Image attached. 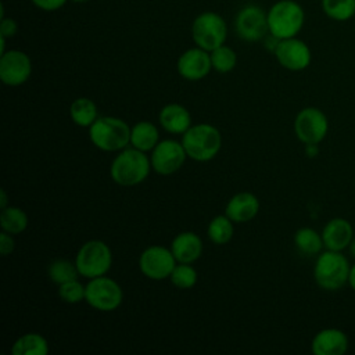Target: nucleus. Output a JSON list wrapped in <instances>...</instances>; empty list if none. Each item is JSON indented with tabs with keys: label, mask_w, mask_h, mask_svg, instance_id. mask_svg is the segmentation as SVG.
I'll list each match as a JSON object with an SVG mask.
<instances>
[{
	"label": "nucleus",
	"mask_w": 355,
	"mask_h": 355,
	"mask_svg": "<svg viewBox=\"0 0 355 355\" xmlns=\"http://www.w3.org/2000/svg\"><path fill=\"white\" fill-rule=\"evenodd\" d=\"M294 244H295L297 250L306 257L320 254L322 248L324 247L322 234H319L312 227L298 229L294 234Z\"/></svg>",
	"instance_id": "obj_24"
},
{
	"label": "nucleus",
	"mask_w": 355,
	"mask_h": 355,
	"mask_svg": "<svg viewBox=\"0 0 355 355\" xmlns=\"http://www.w3.org/2000/svg\"><path fill=\"white\" fill-rule=\"evenodd\" d=\"M191 37L196 46L212 51L225 44L227 37V25L222 15L214 11L198 14L191 25Z\"/></svg>",
	"instance_id": "obj_7"
},
{
	"label": "nucleus",
	"mask_w": 355,
	"mask_h": 355,
	"mask_svg": "<svg viewBox=\"0 0 355 355\" xmlns=\"http://www.w3.org/2000/svg\"><path fill=\"white\" fill-rule=\"evenodd\" d=\"M31 3L43 11H57L65 6L67 0H31Z\"/></svg>",
	"instance_id": "obj_32"
},
{
	"label": "nucleus",
	"mask_w": 355,
	"mask_h": 355,
	"mask_svg": "<svg viewBox=\"0 0 355 355\" xmlns=\"http://www.w3.org/2000/svg\"><path fill=\"white\" fill-rule=\"evenodd\" d=\"M349 262L341 251L326 250L316 258L313 277L316 284L326 291H336L348 283Z\"/></svg>",
	"instance_id": "obj_3"
},
{
	"label": "nucleus",
	"mask_w": 355,
	"mask_h": 355,
	"mask_svg": "<svg viewBox=\"0 0 355 355\" xmlns=\"http://www.w3.org/2000/svg\"><path fill=\"white\" fill-rule=\"evenodd\" d=\"M171 251L178 262L193 263L202 254V241L194 232H182L172 240Z\"/></svg>",
	"instance_id": "obj_19"
},
{
	"label": "nucleus",
	"mask_w": 355,
	"mask_h": 355,
	"mask_svg": "<svg viewBox=\"0 0 355 355\" xmlns=\"http://www.w3.org/2000/svg\"><path fill=\"white\" fill-rule=\"evenodd\" d=\"M348 284L349 287L355 291V263L349 269V277H348Z\"/></svg>",
	"instance_id": "obj_36"
},
{
	"label": "nucleus",
	"mask_w": 355,
	"mask_h": 355,
	"mask_svg": "<svg viewBox=\"0 0 355 355\" xmlns=\"http://www.w3.org/2000/svg\"><path fill=\"white\" fill-rule=\"evenodd\" d=\"M71 1H75V3H85V1H89V0H71Z\"/></svg>",
	"instance_id": "obj_39"
},
{
	"label": "nucleus",
	"mask_w": 355,
	"mask_h": 355,
	"mask_svg": "<svg viewBox=\"0 0 355 355\" xmlns=\"http://www.w3.org/2000/svg\"><path fill=\"white\" fill-rule=\"evenodd\" d=\"M352 237H354L352 225L344 218L330 219L322 230L324 248L331 251H343L348 248Z\"/></svg>",
	"instance_id": "obj_17"
},
{
	"label": "nucleus",
	"mask_w": 355,
	"mask_h": 355,
	"mask_svg": "<svg viewBox=\"0 0 355 355\" xmlns=\"http://www.w3.org/2000/svg\"><path fill=\"white\" fill-rule=\"evenodd\" d=\"M311 349L315 355H343L348 349V337L340 329H322L312 338Z\"/></svg>",
	"instance_id": "obj_16"
},
{
	"label": "nucleus",
	"mask_w": 355,
	"mask_h": 355,
	"mask_svg": "<svg viewBox=\"0 0 355 355\" xmlns=\"http://www.w3.org/2000/svg\"><path fill=\"white\" fill-rule=\"evenodd\" d=\"M178 73L186 80H201L212 69L209 51L196 46L180 54L176 64Z\"/></svg>",
	"instance_id": "obj_15"
},
{
	"label": "nucleus",
	"mask_w": 355,
	"mask_h": 355,
	"mask_svg": "<svg viewBox=\"0 0 355 355\" xmlns=\"http://www.w3.org/2000/svg\"><path fill=\"white\" fill-rule=\"evenodd\" d=\"M319 153V148H318V144H305V154L308 157H316Z\"/></svg>",
	"instance_id": "obj_35"
},
{
	"label": "nucleus",
	"mask_w": 355,
	"mask_h": 355,
	"mask_svg": "<svg viewBox=\"0 0 355 355\" xmlns=\"http://www.w3.org/2000/svg\"><path fill=\"white\" fill-rule=\"evenodd\" d=\"M273 54L283 68L294 72L308 68L312 60L311 49L297 36L279 40Z\"/></svg>",
	"instance_id": "obj_14"
},
{
	"label": "nucleus",
	"mask_w": 355,
	"mask_h": 355,
	"mask_svg": "<svg viewBox=\"0 0 355 355\" xmlns=\"http://www.w3.org/2000/svg\"><path fill=\"white\" fill-rule=\"evenodd\" d=\"M0 226L1 230L15 236L28 227V215L25 214L24 209L18 207L8 205L1 209L0 212Z\"/></svg>",
	"instance_id": "obj_25"
},
{
	"label": "nucleus",
	"mask_w": 355,
	"mask_h": 355,
	"mask_svg": "<svg viewBox=\"0 0 355 355\" xmlns=\"http://www.w3.org/2000/svg\"><path fill=\"white\" fill-rule=\"evenodd\" d=\"M236 33L241 40L259 42L269 33L268 17L263 8L255 4L244 6L234 19Z\"/></svg>",
	"instance_id": "obj_11"
},
{
	"label": "nucleus",
	"mask_w": 355,
	"mask_h": 355,
	"mask_svg": "<svg viewBox=\"0 0 355 355\" xmlns=\"http://www.w3.org/2000/svg\"><path fill=\"white\" fill-rule=\"evenodd\" d=\"M58 295L67 304H78L86 298V286L78 282V279L69 280L58 286Z\"/></svg>",
	"instance_id": "obj_31"
},
{
	"label": "nucleus",
	"mask_w": 355,
	"mask_h": 355,
	"mask_svg": "<svg viewBox=\"0 0 355 355\" xmlns=\"http://www.w3.org/2000/svg\"><path fill=\"white\" fill-rule=\"evenodd\" d=\"M209 54H211L212 69H215L219 73L230 72L237 64L236 51L226 44H222L214 49L212 51H209Z\"/></svg>",
	"instance_id": "obj_29"
},
{
	"label": "nucleus",
	"mask_w": 355,
	"mask_h": 355,
	"mask_svg": "<svg viewBox=\"0 0 355 355\" xmlns=\"http://www.w3.org/2000/svg\"><path fill=\"white\" fill-rule=\"evenodd\" d=\"M182 144L189 158L207 162L214 159L222 147V135L214 125H191L182 135Z\"/></svg>",
	"instance_id": "obj_2"
},
{
	"label": "nucleus",
	"mask_w": 355,
	"mask_h": 355,
	"mask_svg": "<svg viewBox=\"0 0 355 355\" xmlns=\"http://www.w3.org/2000/svg\"><path fill=\"white\" fill-rule=\"evenodd\" d=\"M32 73V61L22 50H8L0 55V80L7 86L25 83Z\"/></svg>",
	"instance_id": "obj_13"
},
{
	"label": "nucleus",
	"mask_w": 355,
	"mask_h": 355,
	"mask_svg": "<svg viewBox=\"0 0 355 355\" xmlns=\"http://www.w3.org/2000/svg\"><path fill=\"white\" fill-rule=\"evenodd\" d=\"M6 207H8L7 193H6V190H4V189H1V190H0V208L3 209V208H6Z\"/></svg>",
	"instance_id": "obj_37"
},
{
	"label": "nucleus",
	"mask_w": 355,
	"mask_h": 355,
	"mask_svg": "<svg viewBox=\"0 0 355 355\" xmlns=\"http://www.w3.org/2000/svg\"><path fill=\"white\" fill-rule=\"evenodd\" d=\"M233 220L225 214V215H218L211 222L208 223L207 227V234L209 240L218 245H223L229 243L233 237L234 227H233Z\"/></svg>",
	"instance_id": "obj_26"
},
{
	"label": "nucleus",
	"mask_w": 355,
	"mask_h": 355,
	"mask_svg": "<svg viewBox=\"0 0 355 355\" xmlns=\"http://www.w3.org/2000/svg\"><path fill=\"white\" fill-rule=\"evenodd\" d=\"M85 301L97 311L110 312L119 308L123 301V291L114 279L103 275L89 279Z\"/></svg>",
	"instance_id": "obj_8"
},
{
	"label": "nucleus",
	"mask_w": 355,
	"mask_h": 355,
	"mask_svg": "<svg viewBox=\"0 0 355 355\" xmlns=\"http://www.w3.org/2000/svg\"><path fill=\"white\" fill-rule=\"evenodd\" d=\"M322 10L330 19L344 22L355 15V0H322Z\"/></svg>",
	"instance_id": "obj_27"
},
{
	"label": "nucleus",
	"mask_w": 355,
	"mask_h": 355,
	"mask_svg": "<svg viewBox=\"0 0 355 355\" xmlns=\"http://www.w3.org/2000/svg\"><path fill=\"white\" fill-rule=\"evenodd\" d=\"M329 121L316 107L302 108L294 119V133L304 144H319L327 135Z\"/></svg>",
	"instance_id": "obj_9"
},
{
	"label": "nucleus",
	"mask_w": 355,
	"mask_h": 355,
	"mask_svg": "<svg viewBox=\"0 0 355 355\" xmlns=\"http://www.w3.org/2000/svg\"><path fill=\"white\" fill-rule=\"evenodd\" d=\"M69 115L75 125L80 128H90L98 118L97 105L89 97H79L72 101L69 107Z\"/></svg>",
	"instance_id": "obj_23"
},
{
	"label": "nucleus",
	"mask_w": 355,
	"mask_h": 355,
	"mask_svg": "<svg viewBox=\"0 0 355 355\" xmlns=\"http://www.w3.org/2000/svg\"><path fill=\"white\" fill-rule=\"evenodd\" d=\"M12 355H47L49 343L39 333H26L15 340L11 347Z\"/></svg>",
	"instance_id": "obj_22"
},
{
	"label": "nucleus",
	"mask_w": 355,
	"mask_h": 355,
	"mask_svg": "<svg viewBox=\"0 0 355 355\" xmlns=\"http://www.w3.org/2000/svg\"><path fill=\"white\" fill-rule=\"evenodd\" d=\"M259 212V200L255 194L241 191L234 194L226 204L225 214L234 223H244L257 216Z\"/></svg>",
	"instance_id": "obj_18"
},
{
	"label": "nucleus",
	"mask_w": 355,
	"mask_h": 355,
	"mask_svg": "<svg viewBox=\"0 0 355 355\" xmlns=\"http://www.w3.org/2000/svg\"><path fill=\"white\" fill-rule=\"evenodd\" d=\"M89 139L103 151H121L130 144V128L121 118L98 116L89 128Z\"/></svg>",
	"instance_id": "obj_5"
},
{
	"label": "nucleus",
	"mask_w": 355,
	"mask_h": 355,
	"mask_svg": "<svg viewBox=\"0 0 355 355\" xmlns=\"http://www.w3.org/2000/svg\"><path fill=\"white\" fill-rule=\"evenodd\" d=\"M75 265L80 276L93 279L105 275L112 265L111 248L101 240H89L82 244Z\"/></svg>",
	"instance_id": "obj_6"
},
{
	"label": "nucleus",
	"mask_w": 355,
	"mask_h": 355,
	"mask_svg": "<svg viewBox=\"0 0 355 355\" xmlns=\"http://www.w3.org/2000/svg\"><path fill=\"white\" fill-rule=\"evenodd\" d=\"M151 169V161L146 153L132 147L118 153L111 162L110 175L116 184L130 187L144 182Z\"/></svg>",
	"instance_id": "obj_1"
},
{
	"label": "nucleus",
	"mask_w": 355,
	"mask_h": 355,
	"mask_svg": "<svg viewBox=\"0 0 355 355\" xmlns=\"http://www.w3.org/2000/svg\"><path fill=\"white\" fill-rule=\"evenodd\" d=\"M348 250H349L351 255L355 258V237H352V240H351V243L348 245Z\"/></svg>",
	"instance_id": "obj_38"
},
{
	"label": "nucleus",
	"mask_w": 355,
	"mask_h": 355,
	"mask_svg": "<svg viewBox=\"0 0 355 355\" xmlns=\"http://www.w3.org/2000/svg\"><path fill=\"white\" fill-rule=\"evenodd\" d=\"M158 119L161 126L172 135H183L191 126V115L189 110L178 103L164 105Z\"/></svg>",
	"instance_id": "obj_20"
},
{
	"label": "nucleus",
	"mask_w": 355,
	"mask_h": 355,
	"mask_svg": "<svg viewBox=\"0 0 355 355\" xmlns=\"http://www.w3.org/2000/svg\"><path fill=\"white\" fill-rule=\"evenodd\" d=\"M159 141L157 126L150 121H139L130 128V144L140 151H151Z\"/></svg>",
	"instance_id": "obj_21"
},
{
	"label": "nucleus",
	"mask_w": 355,
	"mask_h": 355,
	"mask_svg": "<svg viewBox=\"0 0 355 355\" xmlns=\"http://www.w3.org/2000/svg\"><path fill=\"white\" fill-rule=\"evenodd\" d=\"M269 33L277 39L295 37L304 26L305 12L294 0H279L266 12Z\"/></svg>",
	"instance_id": "obj_4"
},
{
	"label": "nucleus",
	"mask_w": 355,
	"mask_h": 355,
	"mask_svg": "<svg viewBox=\"0 0 355 355\" xmlns=\"http://www.w3.org/2000/svg\"><path fill=\"white\" fill-rule=\"evenodd\" d=\"M178 261L171 248L164 245H150L139 257L140 272L151 280H164L171 276Z\"/></svg>",
	"instance_id": "obj_10"
},
{
	"label": "nucleus",
	"mask_w": 355,
	"mask_h": 355,
	"mask_svg": "<svg viewBox=\"0 0 355 355\" xmlns=\"http://www.w3.org/2000/svg\"><path fill=\"white\" fill-rule=\"evenodd\" d=\"M47 273L50 280L58 286L69 280L78 279V275H79L75 262H71L68 259L53 261L47 268Z\"/></svg>",
	"instance_id": "obj_28"
},
{
	"label": "nucleus",
	"mask_w": 355,
	"mask_h": 355,
	"mask_svg": "<svg viewBox=\"0 0 355 355\" xmlns=\"http://www.w3.org/2000/svg\"><path fill=\"white\" fill-rule=\"evenodd\" d=\"M186 150L182 141L166 139L158 141V144L151 150V168L158 175H172L178 172L186 161Z\"/></svg>",
	"instance_id": "obj_12"
},
{
	"label": "nucleus",
	"mask_w": 355,
	"mask_h": 355,
	"mask_svg": "<svg viewBox=\"0 0 355 355\" xmlns=\"http://www.w3.org/2000/svg\"><path fill=\"white\" fill-rule=\"evenodd\" d=\"M18 31V24L12 18L3 17L0 21V36L3 37H12Z\"/></svg>",
	"instance_id": "obj_33"
},
{
	"label": "nucleus",
	"mask_w": 355,
	"mask_h": 355,
	"mask_svg": "<svg viewBox=\"0 0 355 355\" xmlns=\"http://www.w3.org/2000/svg\"><path fill=\"white\" fill-rule=\"evenodd\" d=\"M14 248H15V241H14L12 234L3 230L0 233V254L3 257H6V255L11 254L14 251Z\"/></svg>",
	"instance_id": "obj_34"
},
{
	"label": "nucleus",
	"mask_w": 355,
	"mask_h": 355,
	"mask_svg": "<svg viewBox=\"0 0 355 355\" xmlns=\"http://www.w3.org/2000/svg\"><path fill=\"white\" fill-rule=\"evenodd\" d=\"M197 270L191 266V263H182L178 262L173 268L169 279L171 283L180 290H189L196 286L197 283Z\"/></svg>",
	"instance_id": "obj_30"
}]
</instances>
